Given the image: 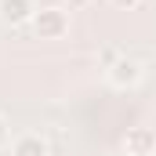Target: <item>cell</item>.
<instances>
[{
	"label": "cell",
	"instance_id": "obj_5",
	"mask_svg": "<svg viewBox=\"0 0 156 156\" xmlns=\"http://www.w3.org/2000/svg\"><path fill=\"white\" fill-rule=\"evenodd\" d=\"M47 153H51V145L37 131H26V134H18L11 142V156H47Z\"/></svg>",
	"mask_w": 156,
	"mask_h": 156
},
{
	"label": "cell",
	"instance_id": "obj_7",
	"mask_svg": "<svg viewBox=\"0 0 156 156\" xmlns=\"http://www.w3.org/2000/svg\"><path fill=\"white\" fill-rule=\"evenodd\" d=\"M109 4H113V7H120V11H134L142 0H109Z\"/></svg>",
	"mask_w": 156,
	"mask_h": 156
},
{
	"label": "cell",
	"instance_id": "obj_9",
	"mask_svg": "<svg viewBox=\"0 0 156 156\" xmlns=\"http://www.w3.org/2000/svg\"><path fill=\"white\" fill-rule=\"evenodd\" d=\"M91 0H69V7H87Z\"/></svg>",
	"mask_w": 156,
	"mask_h": 156
},
{
	"label": "cell",
	"instance_id": "obj_1",
	"mask_svg": "<svg viewBox=\"0 0 156 156\" xmlns=\"http://www.w3.org/2000/svg\"><path fill=\"white\" fill-rule=\"evenodd\" d=\"M29 26H33L37 40H62L69 33V11L66 7H37Z\"/></svg>",
	"mask_w": 156,
	"mask_h": 156
},
{
	"label": "cell",
	"instance_id": "obj_8",
	"mask_svg": "<svg viewBox=\"0 0 156 156\" xmlns=\"http://www.w3.org/2000/svg\"><path fill=\"white\" fill-rule=\"evenodd\" d=\"M7 138H11V127H7V120L0 116V149L7 145Z\"/></svg>",
	"mask_w": 156,
	"mask_h": 156
},
{
	"label": "cell",
	"instance_id": "obj_6",
	"mask_svg": "<svg viewBox=\"0 0 156 156\" xmlns=\"http://www.w3.org/2000/svg\"><path fill=\"white\" fill-rule=\"evenodd\" d=\"M116 58H120V51H116V47H102V51H98V66H102V69H109Z\"/></svg>",
	"mask_w": 156,
	"mask_h": 156
},
{
	"label": "cell",
	"instance_id": "obj_3",
	"mask_svg": "<svg viewBox=\"0 0 156 156\" xmlns=\"http://www.w3.org/2000/svg\"><path fill=\"white\" fill-rule=\"evenodd\" d=\"M120 145H123V156H153L156 153V127H127Z\"/></svg>",
	"mask_w": 156,
	"mask_h": 156
},
{
	"label": "cell",
	"instance_id": "obj_4",
	"mask_svg": "<svg viewBox=\"0 0 156 156\" xmlns=\"http://www.w3.org/2000/svg\"><path fill=\"white\" fill-rule=\"evenodd\" d=\"M37 15V0H0V22L18 29V26H29Z\"/></svg>",
	"mask_w": 156,
	"mask_h": 156
},
{
	"label": "cell",
	"instance_id": "obj_2",
	"mask_svg": "<svg viewBox=\"0 0 156 156\" xmlns=\"http://www.w3.org/2000/svg\"><path fill=\"white\" fill-rule=\"evenodd\" d=\"M142 76H145V66H142L138 58H131V55H120L116 62L105 69L109 87H116V91H131V87H138Z\"/></svg>",
	"mask_w": 156,
	"mask_h": 156
}]
</instances>
